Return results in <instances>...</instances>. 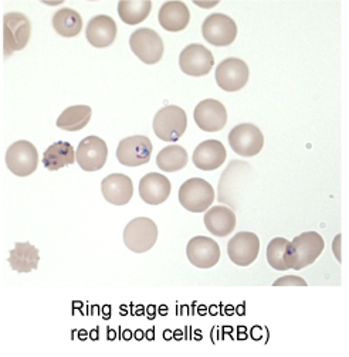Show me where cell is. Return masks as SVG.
Returning a JSON list of instances; mask_svg holds the SVG:
<instances>
[{
	"mask_svg": "<svg viewBox=\"0 0 349 357\" xmlns=\"http://www.w3.org/2000/svg\"><path fill=\"white\" fill-rule=\"evenodd\" d=\"M104 199L114 206H125L134 196L133 181L122 173H112L101 182Z\"/></svg>",
	"mask_w": 349,
	"mask_h": 357,
	"instance_id": "obj_18",
	"label": "cell"
},
{
	"mask_svg": "<svg viewBox=\"0 0 349 357\" xmlns=\"http://www.w3.org/2000/svg\"><path fill=\"white\" fill-rule=\"evenodd\" d=\"M158 240V227L148 217L131 220L124 230V243L128 250L137 254L149 251Z\"/></svg>",
	"mask_w": 349,
	"mask_h": 357,
	"instance_id": "obj_4",
	"label": "cell"
},
{
	"mask_svg": "<svg viewBox=\"0 0 349 357\" xmlns=\"http://www.w3.org/2000/svg\"><path fill=\"white\" fill-rule=\"evenodd\" d=\"M253 167L242 160H233L223 172L219 182V200L232 208H239L247 195L248 183L253 181Z\"/></svg>",
	"mask_w": 349,
	"mask_h": 357,
	"instance_id": "obj_1",
	"label": "cell"
},
{
	"mask_svg": "<svg viewBox=\"0 0 349 357\" xmlns=\"http://www.w3.org/2000/svg\"><path fill=\"white\" fill-rule=\"evenodd\" d=\"M229 145L243 158L255 156L265 146L263 132L253 123H240L230 130Z\"/></svg>",
	"mask_w": 349,
	"mask_h": 357,
	"instance_id": "obj_8",
	"label": "cell"
},
{
	"mask_svg": "<svg viewBox=\"0 0 349 357\" xmlns=\"http://www.w3.org/2000/svg\"><path fill=\"white\" fill-rule=\"evenodd\" d=\"M186 255L192 265L207 270V268H211L219 262L221 247L213 238L198 236L188 243Z\"/></svg>",
	"mask_w": 349,
	"mask_h": 357,
	"instance_id": "obj_16",
	"label": "cell"
},
{
	"mask_svg": "<svg viewBox=\"0 0 349 357\" xmlns=\"http://www.w3.org/2000/svg\"><path fill=\"white\" fill-rule=\"evenodd\" d=\"M159 24L162 29L170 33H178L188 27L191 22V12L186 3L179 2H166L159 10Z\"/></svg>",
	"mask_w": 349,
	"mask_h": 357,
	"instance_id": "obj_23",
	"label": "cell"
},
{
	"mask_svg": "<svg viewBox=\"0 0 349 357\" xmlns=\"http://www.w3.org/2000/svg\"><path fill=\"white\" fill-rule=\"evenodd\" d=\"M151 0H121L118 2L119 19L129 26L142 23L151 13Z\"/></svg>",
	"mask_w": 349,
	"mask_h": 357,
	"instance_id": "obj_27",
	"label": "cell"
},
{
	"mask_svg": "<svg viewBox=\"0 0 349 357\" xmlns=\"http://www.w3.org/2000/svg\"><path fill=\"white\" fill-rule=\"evenodd\" d=\"M188 152L181 145H169L163 148L156 156L158 167L168 173L182 170L188 165Z\"/></svg>",
	"mask_w": 349,
	"mask_h": 357,
	"instance_id": "obj_29",
	"label": "cell"
},
{
	"mask_svg": "<svg viewBox=\"0 0 349 357\" xmlns=\"http://www.w3.org/2000/svg\"><path fill=\"white\" fill-rule=\"evenodd\" d=\"M108 158V146L98 137L84 138L75 152V160L85 172H97L104 167Z\"/></svg>",
	"mask_w": 349,
	"mask_h": 357,
	"instance_id": "obj_13",
	"label": "cell"
},
{
	"mask_svg": "<svg viewBox=\"0 0 349 357\" xmlns=\"http://www.w3.org/2000/svg\"><path fill=\"white\" fill-rule=\"evenodd\" d=\"M193 118L202 130L219 132L228 123V111L221 101L209 98L196 105Z\"/></svg>",
	"mask_w": 349,
	"mask_h": 357,
	"instance_id": "obj_15",
	"label": "cell"
},
{
	"mask_svg": "<svg viewBox=\"0 0 349 357\" xmlns=\"http://www.w3.org/2000/svg\"><path fill=\"white\" fill-rule=\"evenodd\" d=\"M117 23L107 15L93 17L85 29V37L91 46L97 49H105L117 38Z\"/></svg>",
	"mask_w": 349,
	"mask_h": 357,
	"instance_id": "obj_20",
	"label": "cell"
},
{
	"mask_svg": "<svg viewBox=\"0 0 349 357\" xmlns=\"http://www.w3.org/2000/svg\"><path fill=\"white\" fill-rule=\"evenodd\" d=\"M198 6H202V8H213V6H217L219 5V2H210V3H199V2H195Z\"/></svg>",
	"mask_w": 349,
	"mask_h": 357,
	"instance_id": "obj_33",
	"label": "cell"
},
{
	"mask_svg": "<svg viewBox=\"0 0 349 357\" xmlns=\"http://www.w3.org/2000/svg\"><path fill=\"white\" fill-rule=\"evenodd\" d=\"M53 27L61 37H75L82 29V19L78 12L70 8L60 9L53 16Z\"/></svg>",
	"mask_w": 349,
	"mask_h": 357,
	"instance_id": "obj_30",
	"label": "cell"
},
{
	"mask_svg": "<svg viewBox=\"0 0 349 357\" xmlns=\"http://www.w3.org/2000/svg\"><path fill=\"white\" fill-rule=\"evenodd\" d=\"M40 261L38 250L30 243H16L9 254V264L16 273H31L37 270Z\"/></svg>",
	"mask_w": 349,
	"mask_h": 357,
	"instance_id": "obj_25",
	"label": "cell"
},
{
	"mask_svg": "<svg viewBox=\"0 0 349 357\" xmlns=\"http://www.w3.org/2000/svg\"><path fill=\"white\" fill-rule=\"evenodd\" d=\"M172 192L169 178L161 173H148L140 182V196L151 206L162 204L168 200Z\"/></svg>",
	"mask_w": 349,
	"mask_h": 357,
	"instance_id": "obj_21",
	"label": "cell"
},
{
	"mask_svg": "<svg viewBox=\"0 0 349 357\" xmlns=\"http://www.w3.org/2000/svg\"><path fill=\"white\" fill-rule=\"evenodd\" d=\"M341 241H342V236H341V234H338V236L334 238V243H332L334 255H335V258L338 259V262H339V264L342 262V257H341Z\"/></svg>",
	"mask_w": 349,
	"mask_h": 357,
	"instance_id": "obj_32",
	"label": "cell"
},
{
	"mask_svg": "<svg viewBox=\"0 0 349 357\" xmlns=\"http://www.w3.org/2000/svg\"><path fill=\"white\" fill-rule=\"evenodd\" d=\"M38 165V152L29 141H17L9 146L6 152L8 169L19 176L26 177L36 172Z\"/></svg>",
	"mask_w": 349,
	"mask_h": 357,
	"instance_id": "obj_9",
	"label": "cell"
},
{
	"mask_svg": "<svg viewBox=\"0 0 349 357\" xmlns=\"http://www.w3.org/2000/svg\"><path fill=\"white\" fill-rule=\"evenodd\" d=\"M93 109L89 105H74L66 108L57 119V126L63 130L77 132L89 125Z\"/></svg>",
	"mask_w": 349,
	"mask_h": 357,
	"instance_id": "obj_28",
	"label": "cell"
},
{
	"mask_svg": "<svg viewBox=\"0 0 349 357\" xmlns=\"http://www.w3.org/2000/svg\"><path fill=\"white\" fill-rule=\"evenodd\" d=\"M205 226L214 237H228L236 229V213L226 206H214L205 214Z\"/></svg>",
	"mask_w": 349,
	"mask_h": 357,
	"instance_id": "obj_22",
	"label": "cell"
},
{
	"mask_svg": "<svg viewBox=\"0 0 349 357\" xmlns=\"http://www.w3.org/2000/svg\"><path fill=\"white\" fill-rule=\"evenodd\" d=\"M75 162V151L68 142H56L49 146L43 155V165L50 172L60 170L64 166L73 165Z\"/></svg>",
	"mask_w": 349,
	"mask_h": 357,
	"instance_id": "obj_26",
	"label": "cell"
},
{
	"mask_svg": "<svg viewBox=\"0 0 349 357\" xmlns=\"http://www.w3.org/2000/svg\"><path fill=\"white\" fill-rule=\"evenodd\" d=\"M129 46L134 54L145 64H156L163 56V41L152 29H138L129 37Z\"/></svg>",
	"mask_w": 349,
	"mask_h": 357,
	"instance_id": "obj_7",
	"label": "cell"
},
{
	"mask_svg": "<svg viewBox=\"0 0 349 357\" xmlns=\"http://www.w3.org/2000/svg\"><path fill=\"white\" fill-rule=\"evenodd\" d=\"M214 64V57L209 49L202 44H189L179 56L181 70L191 77L207 75Z\"/></svg>",
	"mask_w": 349,
	"mask_h": 357,
	"instance_id": "obj_14",
	"label": "cell"
},
{
	"mask_svg": "<svg viewBox=\"0 0 349 357\" xmlns=\"http://www.w3.org/2000/svg\"><path fill=\"white\" fill-rule=\"evenodd\" d=\"M260 252V240L254 233H237L228 244V254L233 264L239 266L251 265Z\"/></svg>",
	"mask_w": 349,
	"mask_h": 357,
	"instance_id": "obj_17",
	"label": "cell"
},
{
	"mask_svg": "<svg viewBox=\"0 0 349 357\" xmlns=\"http://www.w3.org/2000/svg\"><path fill=\"white\" fill-rule=\"evenodd\" d=\"M274 287H307L309 284L305 282V280L295 277V275H287L283 278H279L274 284Z\"/></svg>",
	"mask_w": 349,
	"mask_h": 357,
	"instance_id": "obj_31",
	"label": "cell"
},
{
	"mask_svg": "<svg viewBox=\"0 0 349 357\" xmlns=\"http://www.w3.org/2000/svg\"><path fill=\"white\" fill-rule=\"evenodd\" d=\"M250 71L247 64L236 57L223 60L216 68V82L223 91L236 93L247 84Z\"/></svg>",
	"mask_w": 349,
	"mask_h": 357,
	"instance_id": "obj_10",
	"label": "cell"
},
{
	"mask_svg": "<svg viewBox=\"0 0 349 357\" xmlns=\"http://www.w3.org/2000/svg\"><path fill=\"white\" fill-rule=\"evenodd\" d=\"M203 38L216 47H226L237 37L236 22L223 13H213L207 16L202 24Z\"/></svg>",
	"mask_w": 349,
	"mask_h": 357,
	"instance_id": "obj_6",
	"label": "cell"
},
{
	"mask_svg": "<svg viewBox=\"0 0 349 357\" xmlns=\"http://www.w3.org/2000/svg\"><path fill=\"white\" fill-rule=\"evenodd\" d=\"M294 250V268L292 270L299 271L302 268L311 265L318 259L325 248L324 238L315 231H307L297 236L292 241Z\"/></svg>",
	"mask_w": 349,
	"mask_h": 357,
	"instance_id": "obj_11",
	"label": "cell"
},
{
	"mask_svg": "<svg viewBox=\"0 0 349 357\" xmlns=\"http://www.w3.org/2000/svg\"><path fill=\"white\" fill-rule=\"evenodd\" d=\"M152 149V142L148 137H129L119 142L117 149V159L121 165L128 167L142 166L149 162Z\"/></svg>",
	"mask_w": 349,
	"mask_h": 357,
	"instance_id": "obj_12",
	"label": "cell"
},
{
	"mask_svg": "<svg viewBox=\"0 0 349 357\" xmlns=\"http://www.w3.org/2000/svg\"><path fill=\"white\" fill-rule=\"evenodd\" d=\"M188 128L186 112L178 105H168L159 109L154 118L155 135L165 142L179 141Z\"/></svg>",
	"mask_w": 349,
	"mask_h": 357,
	"instance_id": "obj_2",
	"label": "cell"
},
{
	"mask_svg": "<svg viewBox=\"0 0 349 357\" xmlns=\"http://www.w3.org/2000/svg\"><path fill=\"white\" fill-rule=\"evenodd\" d=\"M179 203L191 213H202L210 208L214 200L213 186L205 178L193 177L186 181L178 193Z\"/></svg>",
	"mask_w": 349,
	"mask_h": 357,
	"instance_id": "obj_5",
	"label": "cell"
},
{
	"mask_svg": "<svg viewBox=\"0 0 349 357\" xmlns=\"http://www.w3.org/2000/svg\"><path fill=\"white\" fill-rule=\"evenodd\" d=\"M228 158L225 145L221 141L209 139L198 145L192 155L193 165L205 172L219 169Z\"/></svg>",
	"mask_w": 349,
	"mask_h": 357,
	"instance_id": "obj_19",
	"label": "cell"
},
{
	"mask_svg": "<svg viewBox=\"0 0 349 357\" xmlns=\"http://www.w3.org/2000/svg\"><path fill=\"white\" fill-rule=\"evenodd\" d=\"M31 36V23L29 17L19 12H10L3 16V54L12 56L23 50Z\"/></svg>",
	"mask_w": 349,
	"mask_h": 357,
	"instance_id": "obj_3",
	"label": "cell"
},
{
	"mask_svg": "<svg viewBox=\"0 0 349 357\" xmlns=\"http://www.w3.org/2000/svg\"><path fill=\"white\" fill-rule=\"evenodd\" d=\"M267 261L276 271L294 268V250L291 241L283 237L273 238L267 245Z\"/></svg>",
	"mask_w": 349,
	"mask_h": 357,
	"instance_id": "obj_24",
	"label": "cell"
}]
</instances>
